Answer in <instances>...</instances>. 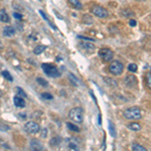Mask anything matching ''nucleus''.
Masks as SVG:
<instances>
[{
	"mask_svg": "<svg viewBox=\"0 0 151 151\" xmlns=\"http://www.w3.org/2000/svg\"><path fill=\"white\" fill-rule=\"evenodd\" d=\"M124 84L127 88H130V89H133L138 85V81L137 78L133 75H127L125 78H124Z\"/></svg>",
	"mask_w": 151,
	"mask_h": 151,
	"instance_id": "obj_8",
	"label": "nucleus"
},
{
	"mask_svg": "<svg viewBox=\"0 0 151 151\" xmlns=\"http://www.w3.org/2000/svg\"><path fill=\"white\" fill-rule=\"evenodd\" d=\"M91 12L99 18H107L109 16V11L105 7L100 5H93L91 7Z\"/></svg>",
	"mask_w": 151,
	"mask_h": 151,
	"instance_id": "obj_5",
	"label": "nucleus"
},
{
	"mask_svg": "<svg viewBox=\"0 0 151 151\" xmlns=\"http://www.w3.org/2000/svg\"><path fill=\"white\" fill-rule=\"evenodd\" d=\"M30 149L33 150V151L43 150V146L38 140L32 139V140H30Z\"/></svg>",
	"mask_w": 151,
	"mask_h": 151,
	"instance_id": "obj_9",
	"label": "nucleus"
},
{
	"mask_svg": "<svg viewBox=\"0 0 151 151\" xmlns=\"http://www.w3.org/2000/svg\"><path fill=\"white\" fill-rule=\"evenodd\" d=\"M127 128L130 129V130H132V131H139V130H141V125L137 122H132V123L128 124Z\"/></svg>",
	"mask_w": 151,
	"mask_h": 151,
	"instance_id": "obj_14",
	"label": "nucleus"
},
{
	"mask_svg": "<svg viewBox=\"0 0 151 151\" xmlns=\"http://www.w3.org/2000/svg\"><path fill=\"white\" fill-rule=\"evenodd\" d=\"M41 68H42L45 74L48 76L50 78H58L60 76V73L55 65H52L50 64H42L41 65Z\"/></svg>",
	"mask_w": 151,
	"mask_h": 151,
	"instance_id": "obj_3",
	"label": "nucleus"
},
{
	"mask_svg": "<svg viewBox=\"0 0 151 151\" xmlns=\"http://www.w3.org/2000/svg\"><path fill=\"white\" fill-rule=\"evenodd\" d=\"M47 136V129L45 128V129H42V132H41V137L45 138Z\"/></svg>",
	"mask_w": 151,
	"mask_h": 151,
	"instance_id": "obj_30",
	"label": "nucleus"
},
{
	"mask_svg": "<svg viewBox=\"0 0 151 151\" xmlns=\"http://www.w3.org/2000/svg\"><path fill=\"white\" fill-rule=\"evenodd\" d=\"M41 97H42L43 99H45V100H52L53 99V96L52 94H50V93H42V94H41Z\"/></svg>",
	"mask_w": 151,
	"mask_h": 151,
	"instance_id": "obj_28",
	"label": "nucleus"
},
{
	"mask_svg": "<svg viewBox=\"0 0 151 151\" xmlns=\"http://www.w3.org/2000/svg\"><path fill=\"white\" fill-rule=\"evenodd\" d=\"M13 102H14V105H15L16 107H18V108H23V107L25 106V102H24V100L22 99V97H20V96L14 97Z\"/></svg>",
	"mask_w": 151,
	"mask_h": 151,
	"instance_id": "obj_11",
	"label": "nucleus"
},
{
	"mask_svg": "<svg viewBox=\"0 0 151 151\" xmlns=\"http://www.w3.org/2000/svg\"><path fill=\"white\" fill-rule=\"evenodd\" d=\"M69 147L70 148V149H74V150H78V149H79V148H78V146L75 145L74 143H70V144L69 145Z\"/></svg>",
	"mask_w": 151,
	"mask_h": 151,
	"instance_id": "obj_32",
	"label": "nucleus"
},
{
	"mask_svg": "<svg viewBox=\"0 0 151 151\" xmlns=\"http://www.w3.org/2000/svg\"><path fill=\"white\" fill-rule=\"evenodd\" d=\"M0 130H1V131L9 130V126H7V125H0Z\"/></svg>",
	"mask_w": 151,
	"mask_h": 151,
	"instance_id": "obj_31",
	"label": "nucleus"
},
{
	"mask_svg": "<svg viewBox=\"0 0 151 151\" xmlns=\"http://www.w3.org/2000/svg\"><path fill=\"white\" fill-rule=\"evenodd\" d=\"M14 35H15V28L12 26H6L3 28V35L6 37H12Z\"/></svg>",
	"mask_w": 151,
	"mask_h": 151,
	"instance_id": "obj_10",
	"label": "nucleus"
},
{
	"mask_svg": "<svg viewBox=\"0 0 151 151\" xmlns=\"http://www.w3.org/2000/svg\"><path fill=\"white\" fill-rule=\"evenodd\" d=\"M104 81L105 83H106L107 85H108L109 87H117V82L115 81V80H113V79H111V78H108V77H105L104 78Z\"/></svg>",
	"mask_w": 151,
	"mask_h": 151,
	"instance_id": "obj_16",
	"label": "nucleus"
},
{
	"mask_svg": "<svg viewBox=\"0 0 151 151\" xmlns=\"http://www.w3.org/2000/svg\"><path fill=\"white\" fill-rule=\"evenodd\" d=\"M67 126H68V128H69L70 130L75 131V132H79V131H80V128L78 127V126H76L75 124H73V123L68 122L67 123Z\"/></svg>",
	"mask_w": 151,
	"mask_h": 151,
	"instance_id": "obj_22",
	"label": "nucleus"
},
{
	"mask_svg": "<svg viewBox=\"0 0 151 151\" xmlns=\"http://www.w3.org/2000/svg\"><path fill=\"white\" fill-rule=\"evenodd\" d=\"M109 131H110L111 135L113 136V137H115L116 136V130H115V126H114V124L112 122H109Z\"/></svg>",
	"mask_w": 151,
	"mask_h": 151,
	"instance_id": "obj_24",
	"label": "nucleus"
},
{
	"mask_svg": "<svg viewBox=\"0 0 151 151\" xmlns=\"http://www.w3.org/2000/svg\"><path fill=\"white\" fill-rule=\"evenodd\" d=\"M16 93H17L18 96H20V97H24V98H25V97L27 96V95L25 94V92H24L20 87H16Z\"/></svg>",
	"mask_w": 151,
	"mask_h": 151,
	"instance_id": "obj_27",
	"label": "nucleus"
},
{
	"mask_svg": "<svg viewBox=\"0 0 151 151\" xmlns=\"http://www.w3.org/2000/svg\"><path fill=\"white\" fill-rule=\"evenodd\" d=\"M138 1H142V0H138Z\"/></svg>",
	"mask_w": 151,
	"mask_h": 151,
	"instance_id": "obj_36",
	"label": "nucleus"
},
{
	"mask_svg": "<svg viewBox=\"0 0 151 151\" xmlns=\"http://www.w3.org/2000/svg\"><path fill=\"white\" fill-rule=\"evenodd\" d=\"M83 21H84V23H86V24H92L94 20L90 15H84L83 16Z\"/></svg>",
	"mask_w": 151,
	"mask_h": 151,
	"instance_id": "obj_23",
	"label": "nucleus"
},
{
	"mask_svg": "<svg viewBox=\"0 0 151 151\" xmlns=\"http://www.w3.org/2000/svg\"><path fill=\"white\" fill-rule=\"evenodd\" d=\"M36 82H37L38 84H40V86H42V87H47L48 86V83H47V80H45L43 78H41V77L36 78Z\"/></svg>",
	"mask_w": 151,
	"mask_h": 151,
	"instance_id": "obj_20",
	"label": "nucleus"
},
{
	"mask_svg": "<svg viewBox=\"0 0 151 151\" xmlns=\"http://www.w3.org/2000/svg\"><path fill=\"white\" fill-rule=\"evenodd\" d=\"M145 80H146V85H147V87L149 88V89H151V72L146 74Z\"/></svg>",
	"mask_w": 151,
	"mask_h": 151,
	"instance_id": "obj_25",
	"label": "nucleus"
},
{
	"mask_svg": "<svg viewBox=\"0 0 151 151\" xmlns=\"http://www.w3.org/2000/svg\"><path fill=\"white\" fill-rule=\"evenodd\" d=\"M45 50H47V45H36L35 47V50H33V53H35V55H40V53H42Z\"/></svg>",
	"mask_w": 151,
	"mask_h": 151,
	"instance_id": "obj_15",
	"label": "nucleus"
},
{
	"mask_svg": "<svg viewBox=\"0 0 151 151\" xmlns=\"http://www.w3.org/2000/svg\"><path fill=\"white\" fill-rule=\"evenodd\" d=\"M109 70L112 75L114 76H120L122 75L124 70V65L119 60H113L109 65Z\"/></svg>",
	"mask_w": 151,
	"mask_h": 151,
	"instance_id": "obj_4",
	"label": "nucleus"
},
{
	"mask_svg": "<svg viewBox=\"0 0 151 151\" xmlns=\"http://www.w3.org/2000/svg\"><path fill=\"white\" fill-rule=\"evenodd\" d=\"M131 148H132V150H136V151H146V148L143 147L142 145L138 144V143H134V144H132Z\"/></svg>",
	"mask_w": 151,
	"mask_h": 151,
	"instance_id": "obj_19",
	"label": "nucleus"
},
{
	"mask_svg": "<svg viewBox=\"0 0 151 151\" xmlns=\"http://www.w3.org/2000/svg\"><path fill=\"white\" fill-rule=\"evenodd\" d=\"M129 24H130V26H136V24H137V22H136V20H134V19H131L130 21H129Z\"/></svg>",
	"mask_w": 151,
	"mask_h": 151,
	"instance_id": "obj_33",
	"label": "nucleus"
},
{
	"mask_svg": "<svg viewBox=\"0 0 151 151\" xmlns=\"http://www.w3.org/2000/svg\"><path fill=\"white\" fill-rule=\"evenodd\" d=\"M69 79H70V81L72 82V84L74 85V86L78 87L80 85V80L78 79V78L76 77L74 74H69Z\"/></svg>",
	"mask_w": 151,
	"mask_h": 151,
	"instance_id": "obj_17",
	"label": "nucleus"
},
{
	"mask_svg": "<svg viewBox=\"0 0 151 151\" xmlns=\"http://www.w3.org/2000/svg\"><path fill=\"white\" fill-rule=\"evenodd\" d=\"M99 57L101 58V60H103L104 63H109L113 60L114 52H113V50H110V48L104 47L99 50Z\"/></svg>",
	"mask_w": 151,
	"mask_h": 151,
	"instance_id": "obj_6",
	"label": "nucleus"
},
{
	"mask_svg": "<svg viewBox=\"0 0 151 151\" xmlns=\"http://www.w3.org/2000/svg\"><path fill=\"white\" fill-rule=\"evenodd\" d=\"M69 117L70 118V120L74 121L75 123L81 124L84 121V111H83L82 108H73L72 110L70 111L69 113Z\"/></svg>",
	"mask_w": 151,
	"mask_h": 151,
	"instance_id": "obj_2",
	"label": "nucleus"
},
{
	"mask_svg": "<svg viewBox=\"0 0 151 151\" xmlns=\"http://www.w3.org/2000/svg\"><path fill=\"white\" fill-rule=\"evenodd\" d=\"M2 48V45H1V41H0V50Z\"/></svg>",
	"mask_w": 151,
	"mask_h": 151,
	"instance_id": "obj_34",
	"label": "nucleus"
},
{
	"mask_svg": "<svg viewBox=\"0 0 151 151\" xmlns=\"http://www.w3.org/2000/svg\"><path fill=\"white\" fill-rule=\"evenodd\" d=\"M0 21L3 23H7L10 21L9 16H8V14H7L5 9H1V10H0Z\"/></svg>",
	"mask_w": 151,
	"mask_h": 151,
	"instance_id": "obj_12",
	"label": "nucleus"
},
{
	"mask_svg": "<svg viewBox=\"0 0 151 151\" xmlns=\"http://www.w3.org/2000/svg\"><path fill=\"white\" fill-rule=\"evenodd\" d=\"M0 96H1V91H0Z\"/></svg>",
	"mask_w": 151,
	"mask_h": 151,
	"instance_id": "obj_35",
	"label": "nucleus"
},
{
	"mask_svg": "<svg viewBox=\"0 0 151 151\" xmlns=\"http://www.w3.org/2000/svg\"><path fill=\"white\" fill-rule=\"evenodd\" d=\"M13 17L16 18L17 20H20V19L22 18V15H21L20 13H18V12H14V13H13Z\"/></svg>",
	"mask_w": 151,
	"mask_h": 151,
	"instance_id": "obj_29",
	"label": "nucleus"
},
{
	"mask_svg": "<svg viewBox=\"0 0 151 151\" xmlns=\"http://www.w3.org/2000/svg\"><path fill=\"white\" fill-rule=\"evenodd\" d=\"M24 130L28 134H36L40 130V127L37 123L33 122V121H29V122L25 123V125H24Z\"/></svg>",
	"mask_w": 151,
	"mask_h": 151,
	"instance_id": "obj_7",
	"label": "nucleus"
},
{
	"mask_svg": "<svg viewBox=\"0 0 151 151\" xmlns=\"http://www.w3.org/2000/svg\"><path fill=\"white\" fill-rule=\"evenodd\" d=\"M123 117L127 120H140L142 114H141V110L138 107H131V108L126 109L123 112Z\"/></svg>",
	"mask_w": 151,
	"mask_h": 151,
	"instance_id": "obj_1",
	"label": "nucleus"
},
{
	"mask_svg": "<svg viewBox=\"0 0 151 151\" xmlns=\"http://www.w3.org/2000/svg\"><path fill=\"white\" fill-rule=\"evenodd\" d=\"M1 74H2V76H3V77L5 78L6 80H8L9 82L13 81V78H12V76L10 75V73H9L8 70H3V72H2Z\"/></svg>",
	"mask_w": 151,
	"mask_h": 151,
	"instance_id": "obj_21",
	"label": "nucleus"
},
{
	"mask_svg": "<svg viewBox=\"0 0 151 151\" xmlns=\"http://www.w3.org/2000/svg\"><path fill=\"white\" fill-rule=\"evenodd\" d=\"M70 3V5L72 7H74L75 9H79V10H81L83 8V5L82 3L79 1V0H68Z\"/></svg>",
	"mask_w": 151,
	"mask_h": 151,
	"instance_id": "obj_13",
	"label": "nucleus"
},
{
	"mask_svg": "<svg viewBox=\"0 0 151 151\" xmlns=\"http://www.w3.org/2000/svg\"><path fill=\"white\" fill-rule=\"evenodd\" d=\"M60 142H62V138L55 137V138H52V139L50 141V147H57V146L60 144Z\"/></svg>",
	"mask_w": 151,
	"mask_h": 151,
	"instance_id": "obj_18",
	"label": "nucleus"
},
{
	"mask_svg": "<svg viewBox=\"0 0 151 151\" xmlns=\"http://www.w3.org/2000/svg\"><path fill=\"white\" fill-rule=\"evenodd\" d=\"M137 69H138V67L136 64H130L128 65V70L131 73H136L137 72Z\"/></svg>",
	"mask_w": 151,
	"mask_h": 151,
	"instance_id": "obj_26",
	"label": "nucleus"
}]
</instances>
